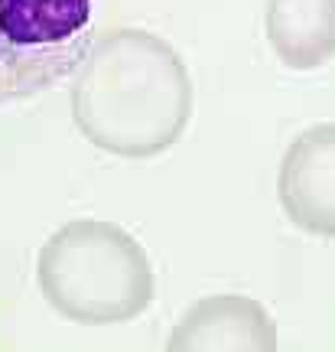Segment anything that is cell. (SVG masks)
<instances>
[{"label": "cell", "instance_id": "6da1fadb", "mask_svg": "<svg viewBox=\"0 0 335 352\" xmlns=\"http://www.w3.org/2000/svg\"><path fill=\"white\" fill-rule=\"evenodd\" d=\"M196 85L183 56L157 33L121 26L91 39L72 72V121L111 157L147 160L186 134Z\"/></svg>", "mask_w": 335, "mask_h": 352}, {"label": "cell", "instance_id": "7a4b0ae2", "mask_svg": "<svg viewBox=\"0 0 335 352\" xmlns=\"http://www.w3.org/2000/svg\"><path fill=\"white\" fill-rule=\"evenodd\" d=\"M36 287L56 314L78 327L130 323L157 297L147 248L104 219H75L43 241Z\"/></svg>", "mask_w": 335, "mask_h": 352}, {"label": "cell", "instance_id": "3957f363", "mask_svg": "<svg viewBox=\"0 0 335 352\" xmlns=\"http://www.w3.org/2000/svg\"><path fill=\"white\" fill-rule=\"evenodd\" d=\"M95 39V0H0V104L72 78Z\"/></svg>", "mask_w": 335, "mask_h": 352}, {"label": "cell", "instance_id": "277c9868", "mask_svg": "<svg viewBox=\"0 0 335 352\" xmlns=\"http://www.w3.org/2000/svg\"><path fill=\"white\" fill-rule=\"evenodd\" d=\"M277 199L299 232L335 239V121L293 138L280 160Z\"/></svg>", "mask_w": 335, "mask_h": 352}, {"label": "cell", "instance_id": "5b68a950", "mask_svg": "<svg viewBox=\"0 0 335 352\" xmlns=\"http://www.w3.org/2000/svg\"><path fill=\"white\" fill-rule=\"evenodd\" d=\"M163 352H280V342L264 303L211 294L179 316Z\"/></svg>", "mask_w": 335, "mask_h": 352}, {"label": "cell", "instance_id": "8992f818", "mask_svg": "<svg viewBox=\"0 0 335 352\" xmlns=\"http://www.w3.org/2000/svg\"><path fill=\"white\" fill-rule=\"evenodd\" d=\"M264 33L280 65L323 69L335 59V0H267Z\"/></svg>", "mask_w": 335, "mask_h": 352}]
</instances>
